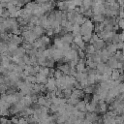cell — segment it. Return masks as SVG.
I'll return each instance as SVG.
<instances>
[{"instance_id": "obj_1", "label": "cell", "mask_w": 124, "mask_h": 124, "mask_svg": "<svg viewBox=\"0 0 124 124\" xmlns=\"http://www.w3.org/2000/svg\"><path fill=\"white\" fill-rule=\"evenodd\" d=\"M92 45L94 46V48H95V49H96V50H101L102 48H105L106 43H105V41H104L103 39L99 38V39H98L96 42H94Z\"/></svg>"}, {"instance_id": "obj_2", "label": "cell", "mask_w": 124, "mask_h": 124, "mask_svg": "<svg viewBox=\"0 0 124 124\" xmlns=\"http://www.w3.org/2000/svg\"><path fill=\"white\" fill-rule=\"evenodd\" d=\"M32 31H33V33L36 35L37 38L41 37V36L44 34V32H45V31H44V28H43L41 25H34Z\"/></svg>"}, {"instance_id": "obj_3", "label": "cell", "mask_w": 124, "mask_h": 124, "mask_svg": "<svg viewBox=\"0 0 124 124\" xmlns=\"http://www.w3.org/2000/svg\"><path fill=\"white\" fill-rule=\"evenodd\" d=\"M35 77H36V83H44V84H46V83L48 81V77H46V76H44V75H42L40 73H37L35 75Z\"/></svg>"}, {"instance_id": "obj_4", "label": "cell", "mask_w": 124, "mask_h": 124, "mask_svg": "<svg viewBox=\"0 0 124 124\" xmlns=\"http://www.w3.org/2000/svg\"><path fill=\"white\" fill-rule=\"evenodd\" d=\"M85 105H86V103H85L84 101H81V100H79V102H78V103L75 105V108H76L78 110H80V111H83V112H86Z\"/></svg>"}, {"instance_id": "obj_5", "label": "cell", "mask_w": 124, "mask_h": 124, "mask_svg": "<svg viewBox=\"0 0 124 124\" xmlns=\"http://www.w3.org/2000/svg\"><path fill=\"white\" fill-rule=\"evenodd\" d=\"M25 51H26V50H25L22 47H18L17 49L13 52V55L18 56V57H22V56L25 54Z\"/></svg>"}, {"instance_id": "obj_6", "label": "cell", "mask_w": 124, "mask_h": 124, "mask_svg": "<svg viewBox=\"0 0 124 124\" xmlns=\"http://www.w3.org/2000/svg\"><path fill=\"white\" fill-rule=\"evenodd\" d=\"M105 18L106 17L104 14H93L92 15V19L95 22H102V21H104Z\"/></svg>"}, {"instance_id": "obj_7", "label": "cell", "mask_w": 124, "mask_h": 124, "mask_svg": "<svg viewBox=\"0 0 124 124\" xmlns=\"http://www.w3.org/2000/svg\"><path fill=\"white\" fill-rule=\"evenodd\" d=\"M106 49L110 52V53H111V54H113L116 50H117V47H116V44H113V43H110V44H109L108 46H107V48H106Z\"/></svg>"}, {"instance_id": "obj_8", "label": "cell", "mask_w": 124, "mask_h": 124, "mask_svg": "<svg viewBox=\"0 0 124 124\" xmlns=\"http://www.w3.org/2000/svg\"><path fill=\"white\" fill-rule=\"evenodd\" d=\"M71 32H72V34H73L74 36L81 34V25H79V24H77V23H74Z\"/></svg>"}, {"instance_id": "obj_9", "label": "cell", "mask_w": 124, "mask_h": 124, "mask_svg": "<svg viewBox=\"0 0 124 124\" xmlns=\"http://www.w3.org/2000/svg\"><path fill=\"white\" fill-rule=\"evenodd\" d=\"M84 51H85V52H86L87 54H93V53H95L96 49H95L94 46H93L92 44H90L89 46L85 47V49H84Z\"/></svg>"}, {"instance_id": "obj_10", "label": "cell", "mask_w": 124, "mask_h": 124, "mask_svg": "<svg viewBox=\"0 0 124 124\" xmlns=\"http://www.w3.org/2000/svg\"><path fill=\"white\" fill-rule=\"evenodd\" d=\"M58 8H59V10L60 11H66L67 10V3H66V1H60V2H58Z\"/></svg>"}, {"instance_id": "obj_11", "label": "cell", "mask_w": 124, "mask_h": 124, "mask_svg": "<svg viewBox=\"0 0 124 124\" xmlns=\"http://www.w3.org/2000/svg\"><path fill=\"white\" fill-rule=\"evenodd\" d=\"M17 48H18V45L13 44V43H8V50H9L11 53H13V52L17 49Z\"/></svg>"}, {"instance_id": "obj_12", "label": "cell", "mask_w": 124, "mask_h": 124, "mask_svg": "<svg viewBox=\"0 0 124 124\" xmlns=\"http://www.w3.org/2000/svg\"><path fill=\"white\" fill-rule=\"evenodd\" d=\"M62 76H63V73H62V71L61 70H55L54 71V74H53V78L54 79H59V78H61Z\"/></svg>"}, {"instance_id": "obj_13", "label": "cell", "mask_w": 124, "mask_h": 124, "mask_svg": "<svg viewBox=\"0 0 124 124\" xmlns=\"http://www.w3.org/2000/svg\"><path fill=\"white\" fill-rule=\"evenodd\" d=\"M41 41L43 42V44H44V46H47V44H48L49 43V37L48 36H43L42 38H41Z\"/></svg>"}, {"instance_id": "obj_14", "label": "cell", "mask_w": 124, "mask_h": 124, "mask_svg": "<svg viewBox=\"0 0 124 124\" xmlns=\"http://www.w3.org/2000/svg\"><path fill=\"white\" fill-rule=\"evenodd\" d=\"M46 33H47V36H48V37H50V36H52L54 33H53V29L52 28H48V29H46Z\"/></svg>"}, {"instance_id": "obj_15", "label": "cell", "mask_w": 124, "mask_h": 124, "mask_svg": "<svg viewBox=\"0 0 124 124\" xmlns=\"http://www.w3.org/2000/svg\"><path fill=\"white\" fill-rule=\"evenodd\" d=\"M123 22H124V21H123V19H120V20H119V21H118V23H116V24H117V26H119V28H120V29H122V28H123Z\"/></svg>"}, {"instance_id": "obj_16", "label": "cell", "mask_w": 124, "mask_h": 124, "mask_svg": "<svg viewBox=\"0 0 124 124\" xmlns=\"http://www.w3.org/2000/svg\"><path fill=\"white\" fill-rule=\"evenodd\" d=\"M0 122H2V123H8V122H12L11 120H8L6 118H0Z\"/></svg>"}, {"instance_id": "obj_17", "label": "cell", "mask_w": 124, "mask_h": 124, "mask_svg": "<svg viewBox=\"0 0 124 124\" xmlns=\"http://www.w3.org/2000/svg\"><path fill=\"white\" fill-rule=\"evenodd\" d=\"M19 123H27V119H25V118L21 117V118H20V119H19Z\"/></svg>"}, {"instance_id": "obj_18", "label": "cell", "mask_w": 124, "mask_h": 124, "mask_svg": "<svg viewBox=\"0 0 124 124\" xmlns=\"http://www.w3.org/2000/svg\"><path fill=\"white\" fill-rule=\"evenodd\" d=\"M11 121H12V122H16V123H19V119H17V118H15V117H13Z\"/></svg>"}]
</instances>
